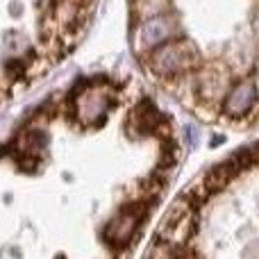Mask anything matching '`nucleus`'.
I'll return each instance as SVG.
<instances>
[{"instance_id": "4", "label": "nucleus", "mask_w": 259, "mask_h": 259, "mask_svg": "<svg viewBox=\"0 0 259 259\" xmlns=\"http://www.w3.org/2000/svg\"><path fill=\"white\" fill-rule=\"evenodd\" d=\"M259 91L252 80H241L223 96V114L228 118L241 121V118L250 116L252 109L257 107Z\"/></svg>"}, {"instance_id": "5", "label": "nucleus", "mask_w": 259, "mask_h": 259, "mask_svg": "<svg viewBox=\"0 0 259 259\" xmlns=\"http://www.w3.org/2000/svg\"><path fill=\"white\" fill-rule=\"evenodd\" d=\"M243 255H246V259H259V239L248 243L246 250H243Z\"/></svg>"}, {"instance_id": "1", "label": "nucleus", "mask_w": 259, "mask_h": 259, "mask_svg": "<svg viewBox=\"0 0 259 259\" xmlns=\"http://www.w3.org/2000/svg\"><path fill=\"white\" fill-rule=\"evenodd\" d=\"M82 80L48 94L0 134V259H75L57 241L62 143L80 118Z\"/></svg>"}, {"instance_id": "2", "label": "nucleus", "mask_w": 259, "mask_h": 259, "mask_svg": "<svg viewBox=\"0 0 259 259\" xmlns=\"http://www.w3.org/2000/svg\"><path fill=\"white\" fill-rule=\"evenodd\" d=\"M96 0H0V109L48 80L87 32Z\"/></svg>"}, {"instance_id": "3", "label": "nucleus", "mask_w": 259, "mask_h": 259, "mask_svg": "<svg viewBox=\"0 0 259 259\" xmlns=\"http://www.w3.org/2000/svg\"><path fill=\"white\" fill-rule=\"evenodd\" d=\"M200 64V53L187 39H173L146 55V66L159 80H175Z\"/></svg>"}]
</instances>
